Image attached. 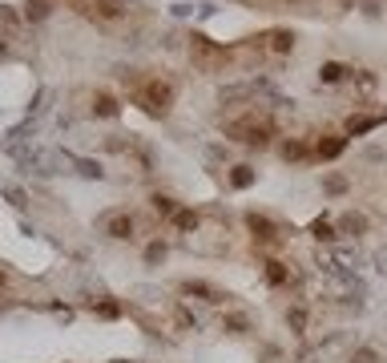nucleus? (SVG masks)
<instances>
[{"label": "nucleus", "mask_w": 387, "mask_h": 363, "mask_svg": "<svg viewBox=\"0 0 387 363\" xmlns=\"http://www.w3.org/2000/svg\"><path fill=\"white\" fill-rule=\"evenodd\" d=\"M101 226L109 230V239H129V234H134V218L129 214H105Z\"/></svg>", "instance_id": "1"}, {"label": "nucleus", "mask_w": 387, "mask_h": 363, "mask_svg": "<svg viewBox=\"0 0 387 363\" xmlns=\"http://www.w3.org/2000/svg\"><path fill=\"white\" fill-rule=\"evenodd\" d=\"M375 263H379V270H387V250H379V254H375Z\"/></svg>", "instance_id": "6"}, {"label": "nucleus", "mask_w": 387, "mask_h": 363, "mask_svg": "<svg viewBox=\"0 0 387 363\" xmlns=\"http://www.w3.org/2000/svg\"><path fill=\"white\" fill-rule=\"evenodd\" d=\"M267 283H271V287H282V283H291V270H287V263L271 259V263H267Z\"/></svg>", "instance_id": "2"}, {"label": "nucleus", "mask_w": 387, "mask_h": 363, "mask_svg": "<svg viewBox=\"0 0 387 363\" xmlns=\"http://www.w3.org/2000/svg\"><path fill=\"white\" fill-rule=\"evenodd\" d=\"M145 259H150V263H158V259H165V246H161V242H154V246L145 250Z\"/></svg>", "instance_id": "5"}, {"label": "nucleus", "mask_w": 387, "mask_h": 363, "mask_svg": "<svg viewBox=\"0 0 387 363\" xmlns=\"http://www.w3.org/2000/svg\"><path fill=\"white\" fill-rule=\"evenodd\" d=\"M230 182H234L238 190H246V186L254 182V169H251V166H234V174H230Z\"/></svg>", "instance_id": "3"}, {"label": "nucleus", "mask_w": 387, "mask_h": 363, "mask_svg": "<svg viewBox=\"0 0 387 363\" xmlns=\"http://www.w3.org/2000/svg\"><path fill=\"white\" fill-rule=\"evenodd\" d=\"M174 226H178V230H194V226H198V214H194V210H178V214H174Z\"/></svg>", "instance_id": "4"}]
</instances>
